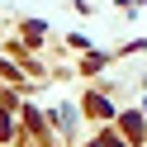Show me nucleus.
I'll return each instance as SVG.
<instances>
[{"mask_svg":"<svg viewBox=\"0 0 147 147\" xmlns=\"http://www.w3.org/2000/svg\"><path fill=\"white\" fill-rule=\"evenodd\" d=\"M123 128H128V138H142V119L138 114H123Z\"/></svg>","mask_w":147,"mask_h":147,"instance_id":"f257e3e1","label":"nucleus"}]
</instances>
